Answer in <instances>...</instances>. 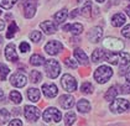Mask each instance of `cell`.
Returning a JSON list of instances; mask_svg holds the SVG:
<instances>
[{
    "label": "cell",
    "mask_w": 130,
    "mask_h": 126,
    "mask_svg": "<svg viewBox=\"0 0 130 126\" xmlns=\"http://www.w3.org/2000/svg\"><path fill=\"white\" fill-rule=\"evenodd\" d=\"M113 76V69L108 66H100L99 68L95 69L94 72V79L99 83V84H104L109 80Z\"/></svg>",
    "instance_id": "obj_1"
},
{
    "label": "cell",
    "mask_w": 130,
    "mask_h": 126,
    "mask_svg": "<svg viewBox=\"0 0 130 126\" xmlns=\"http://www.w3.org/2000/svg\"><path fill=\"white\" fill-rule=\"evenodd\" d=\"M45 69H46V73H47L48 78L55 79V78H57L60 76L61 64L58 63V61H56V59H48L45 63Z\"/></svg>",
    "instance_id": "obj_2"
},
{
    "label": "cell",
    "mask_w": 130,
    "mask_h": 126,
    "mask_svg": "<svg viewBox=\"0 0 130 126\" xmlns=\"http://www.w3.org/2000/svg\"><path fill=\"white\" fill-rule=\"evenodd\" d=\"M43 120L46 122H60L61 119H62V115H61V111L56 107L51 106L47 107L45 111H43Z\"/></svg>",
    "instance_id": "obj_3"
},
{
    "label": "cell",
    "mask_w": 130,
    "mask_h": 126,
    "mask_svg": "<svg viewBox=\"0 0 130 126\" xmlns=\"http://www.w3.org/2000/svg\"><path fill=\"white\" fill-rule=\"evenodd\" d=\"M129 107H130L129 101L125 100V99H121V98L114 99L111 101V104H110V110L113 113H115V114H121V113L129 110Z\"/></svg>",
    "instance_id": "obj_4"
},
{
    "label": "cell",
    "mask_w": 130,
    "mask_h": 126,
    "mask_svg": "<svg viewBox=\"0 0 130 126\" xmlns=\"http://www.w3.org/2000/svg\"><path fill=\"white\" fill-rule=\"evenodd\" d=\"M61 84H62V88L66 92H68V93H72V92L77 90V80L71 74H64L62 77V79H61Z\"/></svg>",
    "instance_id": "obj_5"
},
{
    "label": "cell",
    "mask_w": 130,
    "mask_h": 126,
    "mask_svg": "<svg viewBox=\"0 0 130 126\" xmlns=\"http://www.w3.org/2000/svg\"><path fill=\"white\" fill-rule=\"evenodd\" d=\"M103 45L105 48L110 49V51H121L124 48V42L120 41L119 39H115V37H107V39L103 41Z\"/></svg>",
    "instance_id": "obj_6"
},
{
    "label": "cell",
    "mask_w": 130,
    "mask_h": 126,
    "mask_svg": "<svg viewBox=\"0 0 130 126\" xmlns=\"http://www.w3.org/2000/svg\"><path fill=\"white\" fill-rule=\"evenodd\" d=\"M10 83L16 88H22L26 85L27 83V78L24 73H20V72H16L14 73L12 76L10 77Z\"/></svg>",
    "instance_id": "obj_7"
},
{
    "label": "cell",
    "mask_w": 130,
    "mask_h": 126,
    "mask_svg": "<svg viewBox=\"0 0 130 126\" xmlns=\"http://www.w3.org/2000/svg\"><path fill=\"white\" fill-rule=\"evenodd\" d=\"M24 115L25 117L29 120V121H36L39 120L40 117V110L36 106H32V105H26L25 109H24Z\"/></svg>",
    "instance_id": "obj_8"
},
{
    "label": "cell",
    "mask_w": 130,
    "mask_h": 126,
    "mask_svg": "<svg viewBox=\"0 0 130 126\" xmlns=\"http://www.w3.org/2000/svg\"><path fill=\"white\" fill-rule=\"evenodd\" d=\"M63 48V46H62V43L58 42V41H56V40H53V41H50L48 43H46V46H45V51L51 55V56H56L57 53H60L61 51Z\"/></svg>",
    "instance_id": "obj_9"
},
{
    "label": "cell",
    "mask_w": 130,
    "mask_h": 126,
    "mask_svg": "<svg viewBox=\"0 0 130 126\" xmlns=\"http://www.w3.org/2000/svg\"><path fill=\"white\" fill-rule=\"evenodd\" d=\"M36 6H37V1L36 0H26L25 4V9H24V15L26 19H31L34 17L35 12H36Z\"/></svg>",
    "instance_id": "obj_10"
},
{
    "label": "cell",
    "mask_w": 130,
    "mask_h": 126,
    "mask_svg": "<svg viewBox=\"0 0 130 126\" xmlns=\"http://www.w3.org/2000/svg\"><path fill=\"white\" fill-rule=\"evenodd\" d=\"M102 37H103V30H102V27H99V26L93 27V29L88 32V40H89L90 42H93V43L99 42Z\"/></svg>",
    "instance_id": "obj_11"
},
{
    "label": "cell",
    "mask_w": 130,
    "mask_h": 126,
    "mask_svg": "<svg viewBox=\"0 0 130 126\" xmlns=\"http://www.w3.org/2000/svg\"><path fill=\"white\" fill-rule=\"evenodd\" d=\"M42 92H43V94H45V97L46 98H55L57 94H58V89L57 87L55 85V84H52V83H46V84H43L42 85Z\"/></svg>",
    "instance_id": "obj_12"
},
{
    "label": "cell",
    "mask_w": 130,
    "mask_h": 126,
    "mask_svg": "<svg viewBox=\"0 0 130 126\" xmlns=\"http://www.w3.org/2000/svg\"><path fill=\"white\" fill-rule=\"evenodd\" d=\"M58 103H60L62 109L68 110V109H71V107L74 105V98L72 97V95H61Z\"/></svg>",
    "instance_id": "obj_13"
},
{
    "label": "cell",
    "mask_w": 130,
    "mask_h": 126,
    "mask_svg": "<svg viewBox=\"0 0 130 126\" xmlns=\"http://www.w3.org/2000/svg\"><path fill=\"white\" fill-rule=\"evenodd\" d=\"M5 57L10 62H16L19 59V56H18V53L15 51V45L14 43H10V45L6 46V48H5Z\"/></svg>",
    "instance_id": "obj_14"
},
{
    "label": "cell",
    "mask_w": 130,
    "mask_h": 126,
    "mask_svg": "<svg viewBox=\"0 0 130 126\" xmlns=\"http://www.w3.org/2000/svg\"><path fill=\"white\" fill-rule=\"evenodd\" d=\"M40 27H41V30H42L45 33H47V35H53V33L57 31L56 24L52 22V21H43V22H41Z\"/></svg>",
    "instance_id": "obj_15"
},
{
    "label": "cell",
    "mask_w": 130,
    "mask_h": 126,
    "mask_svg": "<svg viewBox=\"0 0 130 126\" xmlns=\"http://www.w3.org/2000/svg\"><path fill=\"white\" fill-rule=\"evenodd\" d=\"M74 57H76V59L78 61V63H79V64L87 66V64L89 63L88 56L84 53V51H82V49H79V48L74 49Z\"/></svg>",
    "instance_id": "obj_16"
},
{
    "label": "cell",
    "mask_w": 130,
    "mask_h": 126,
    "mask_svg": "<svg viewBox=\"0 0 130 126\" xmlns=\"http://www.w3.org/2000/svg\"><path fill=\"white\" fill-rule=\"evenodd\" d=\"M125 16H124V14H121V12H118V14H115L113 17H111V25L114 26V27H120V26H123L124 24H125Z\"/></svg>",
    "instance_id": "obj_17"
},
{
    "label": "cell",
    "mask_w": 130,
    "mask_h": 126,
    "mask_svg": "<svg viewBox=\"0 0 130 126\" xmlns=\"http://www.w3.org/2000/svg\"><path fill=\"white\" fill-rule=\"evenodd\" d=\"M105 61L109 62L110 64H119L120 59V52H109L105 53Z\"/></svg>",
    "instance_id": "obj_18"
},
{
    "label": "cell",
    "mask_w": 130,
    "mask_h": 126,
    "mask_svg": "<svg viewBox=\"0 0 130 126\" xmlns=\"http://www.w3.org/2000/svg\"><path fill=\"white\" fill-rule=\"evenodd\" d=\"M27 98L30 99L32 103H36V101H39L41 98V93L39 89H36V88H31L27 90Z\"/></svg>",
    "instance_id": "obj_19"
},
{
    "label": "cell",
    "mask_w": 130,
    "mask_h": 126,
    "mask_svg": "<svg viewBox=\"0 0 130 126\" xmlns=\"http://www.w3.org/2000/svg\"><path fill=\"white\" fill-rule=\"evenodd\" d=\"M77 109H78V111L80 113H88L90 110V104L88 100H86V99H80L79 101L77 103Z\"/></svg>",
    "instance_id": "obj_20"
},
{
    "label": "cell",
    "mask_w": 130,
    "mask_h": 126,
    "mask_svg": "<svg viewBox=\"0 0 130 126\" xmlns=\"http://www.w3.org/2000/svg\"><path fill=\"white\" fill-rule=\"evenodd\" d=\"M105 58V53H104V51L100 48H97L93 51V55H92V61L94 62V63H98L100 61H103V59Z\"/></svg>",
    "instance_id": "obj_21"
},
{
    "label": "cell",
    "mask_w": 130,
    "mask_h": 126,
    "mask_svg": "<svg viewBox=\"0 0 130 126\" xmlns=\"http://www.w3.org/2000/svg\"><path fill=\"white\" fill-rule=\"evenodd\" d=\"M67 16H68L67 9H62L57 14H55V20H56L57 24H62V22H64V20L67 19Z\"/></svg>",
    "instance_id": "obj_22"
},
{
    "label": "cell",
    "mask_w": 130,
    "mask_h": 126,
    "mask_svg": "<svg viewBox=\"0 0 130 126\" xmlns=\"http://www.w3.org/2000/svg\"><path fill=\"white\" fill-rule=\"evenodd\" d=\"M118 95V89L117 87H111L108 89V92L105 93V95H104V99L107 100V101H113L115 98Z\"/></svg>",
    "instance_id": "obj_23"
},
{
    "label": "cell",
    "mask_w": 130,
    "mask_h": 126,
    "mask_svg": "<svg viewBox=\"0 0 130 126\" xmlns=\"http://www.w3.org/2000/svg\"><path fill=\"white\" fill-rule=\"evenodd\" d=\"M30 63L32 64V66H42V64H45L46 63V61H45V58L41 56V55H34V56H31L30 58Z\"/></svg>",
    "instance_id": "obj_24"
},
{
    "label": "cell",
    "mask_w": 130,
    "mask_h": 126,
    "mask_svg": "<svg viewBox=\"0 0 130 126\" xmlns=\"http://www.w3.org/2000/svg\"><path fill=\"white\" fill-rule=\"evenodd\" d=\"M77 117H76V114L73 111H68L66 115H64V125L66 126H72L74 122H76Z\"/></svg>",
    "instance_id": "obj_25"
},
{
    "label": "cell",
    "mask_w": 130,
    "mask_h": 126,
    "mask_svg": "<svg viewBox=\"0 0 130 126\" xmlns=\"http://www.w3.org/2000/svg\"><path fill=\"white\" fill-rule=\"evenodd\" d=\"M128 64H130V55L126 52H120L119 66L120 67H126Z\"/></svg>",
    "instance_id": "obj_26"
},
{
    "label": "cell",
    "mask_w": 130,
    "mask_h": 126,
    "mask_svg": "<svg viewBox=\"0 0 130 126\" xmlns=\"http://www.w3.org/2000/svg\"><path fill=\"white\" fill-rule=\"evenodd\" d=\"M80 15L84 16V17H89L92 15V1H87L84 4V6L80 10Z\"/></svg>",
    "instance_id": "obj_27"
},
{
    "label": "cell",
    "mask_w": 130,
    "mask_h": 126,
    "mask_svg": "<svg viewBox=\"0 0 130 126\" xmlns=\"http://www.w3.org/2000/svg\"><path fill=\"white\" fill-rule=\"evenodd\" d=\"M9 97H10V100L14 104H20L22 101V95L20 94V92H18V90H12Z\"/></svg>",
    "instance_id": "obj_28"
},
{
    "label": "cell",
    "mask_w": 130,
    "mask_h": 126,
    "mask_svg": "<svg viewBox=\"0 0 130 126\" xmlns=\"http://www.w3.org/2000/svg\"><path fill=\"white\" fill-rule=\"evenodd\" d=\"M10 120V113L6 109H0V125L6 124Z\"/></svg>",
    "instance_id": "obj_29"
},
{
    "label": "cell",
    "mask_w": 130,
    "mask_h": 126,
    "mask_svg": "<svg viewBox=\"0 0 130 126\" xmlns=\"http://www.w3.org/2000/svg\"><path fill=\"white\" fill-rule=\"evenodd\" d=\"M19 31V27H18V25L12 21L10 24V26H9V30H8V33H6V37L8 39H12L14 37V35L16 33Z\"/></svg>",
    "instance_id": "obj_30"
},
{
    "label": "cell",
    "mask_w": 130,
    "mask_h": 126,
    "mask_svg": "<svg viewBox=\"0 0 130 126\" xmlns=\"http://www.w3.org/2000/svg\"><path fill=\"white\" fill-rule=\"evenodd\" d=\"M42 79V74L39 70H31L30 72V80L32 83H39Z\"/></svg>",
    "instance_id": "obj_31"
},
{
    "label": "cell",
    "mask_w": 130,
    "mask_h": 126,
    "mask_svg": "<svg viewBox=\"0 0 130 126\" xmlns=\"http://www.w3.org/2000/svg\"><path fill=\"white\" fill-rule=\"evenodd\" d=\"M71 32H72L74 36L80 35V33L83 32V25H80V24H78V22L73 24V25L71 26Z\"/></svg>",
    "instance_id": "obj_32"
},
{
    "label": "cell",
    "mask_w": 130,
    "mask_h": 126,
    "mask_svg": "<svg viewBox=\"0 0 130 126\" xmlns=\"http://www.w3.org/2000/svg\"><path fill=\"white\" fill-rule=\"evenodd\" d=\"M9 72H10L9 68L6 67L5 64L0 63V80H5L6 77H8V74H9Z\"/></svg>",
    "instance_id": "obj_33"
},
{
    "label": "cell",
    "mask_w": 130,
    "mask_h": 126,
    "mask_svg": "<svg viewBox=\"0 0 130 126\" xmlns=\"http://www.w3.org/2000/svg\"><path fill=\"white\" fill-rule=\"evenodd\" d=\"M18 0H0V6L3 9H11Z\"/></svg>",
    "instance_id": "obj_34"
},
{
    "label": "cell",
    "mask_w": 130,
    "mask_h": 126,
    "mask_svg": "<svg viewBox=\"0 0 130 126\" xmlns=\"http://www.w3.org/2000/svg\"><path fill=\"white\" fill-rule=\"evenodd\" d=\"M80 90H82V93H84V94H90V93L93 92V85L90 84L89 82H86V83L82 84Z\"/></svg>",
    "instance_id": "obj_35"
},
{
    "label": "cell",
    "mask_w": 130,
    "mask_h": 126,
    "mask_svg": "<svg viewBox=\"0 0 130 126\" xmlns=\"http://www.w3.org/2000/svg\"><path fill=\"white\" fill-rule=\"evenodd\" d=\"M30 39L34 42H40L41 39H42V35H41L40 31H32L30 33Z\"/></svg>",
    "instance_id": "obj_36"
},
{
    "label": "cell",
    "mask_w": 130,
    "mask_h": 126,
    "mask_svg": "<svg viewBox=\"0 0 130 126\" xmlns=\"http://www.w3.org/2000/svg\"><path fill=\"white\" fill-rule=\"evenodd\" d=\"M66 64H67V67H71V68H77V66H78V61H73V59H71V58H67L66 61Z\"/></svg>",
    "instance_id": "obj_37"
},
{
    "label": "cell",
    "mask_w": 130,
    "mask_h": 126,
    "mask_svg": "<svg viewBox=\"0 0 130 126\" xmlns=\"http://www.w3.org/2000/svg\"><path fill=\"white\" fill-rule=\"evenodd\" d=\"M120 92H121L123 94H130V82H126L125 84H123Z\"/></svg>",
    "instance_id": "obj_38"
},
{
    "label": "cell",
    "mask_w": 130,
    "mask_h": 126,
    "mask_svg": "<svg viewBox=\"0 0 130 126\" xmlns=\"http://www.w3.org/2000/svg\"><path fill=\"white\" fill-rule=\"evenodd\" d=\"M121 35L125 39H130V25H126L124 29L121 30Z\"/></svg>",
    "instance_id": "obj_39"
},
{
    "label": "cell",
    "mask_w": 130,
    "mask_h": 126,
    "mask_svg": "<svg viewBox=\"0 0 130 126\" xmlns=\"http://www.w3.org/2000/svg\"><path fill=\"white\" fill-rule=\"evenodd\" d=\"M30 45L27 43V42H21L20 43V51L22 53H25V52H27V51H30Z\"/></svg>",
    "instance_id": "obj_40"
},
{
    "label": "cell",
    "mask_w": 130,
    "mask_h": 126,
    "mask_svg": "<svg viewBox=\"0 0 130 126\" xmlns=\"http://www.w3.org/2000/svg\"><path fill=\"white\" fill-rule=\"evenodd\" d=\"M9 126H22V122H21V120H19V119H15V120L10 121Z\"/></svg>",
    "instance_id": "obj_41"
},
{
    "label": "cell",
    "mask_w": 130,
    "mask_h": 126,
    "mask_svg": "<svg viewBox=\"0 0 130 126\" xmlns=\"http://www.w3.org/2000/svg\"><path fill=\"white\" fill-rule=\"evenodd\" d=\"M77 14H79V10H73V11H72V12H71V17H74V16H77Z\"/></svg>",
    "instance_id": "obj_42"
},
{
    "label": "cell",
    "mask_w": 130,
    "mask_h": 126,
    "mask_svg": "<svg viewBox=\"0 0 130 126\" xmlns=\"http://www.w3.org/2000/svg\"><path fill=\"white\" fill-rule=\"evenodd\" d=\"M4 27H5V21L0 19V31H1V30H4Z\"/></svg>",
    "instance_id": "obj_43"
},
{
    "label": "cell",
    "mask_w": 130,
    "mask_h": 126,
    "mask_svg": "<svg viewBox=\"0 0 130 126\" xmlns=\"http://www.w3.org/2000/svg\"><path fill=\"white\" fill-rule=\"evenodd\" d=\"M125 78H126L128 82H130V68L126 70V73H125Z\"/></svg>",
    "instance_id": "obj_44"
},
{
    "label": "cell",
    "mask_w": 130,
    "mask_h": 126,
    "mask_svg": "<svg viewBox=\"0 0 130 126\" xmlns=\"http://www.w3.org/2000/svg\"><path fill=\"white\" fill-rule=\"evenodd\" d=\"M4 100V92L0 89V101H3Z\"/></svg>",
    "instance_id": "obj_45"
},
{
    "label": "cell",
    "mask_w": 130,
    "mask_h": 126,
    "mask_svg": "<svg viewBox=\"0 0 130 126\" xmlns=\"http://www.w3.org/2000/svg\"><path fill=\"white\" fill-rule=\"evenodd\" d=\"M71 26H72V25H64V26H63V30H64V31H68V30H71Z\"/></svg>",
    "instance_id": "obj_46"
},
{
    "label": "cell",
    "mask_w": 130,
    "mask_h": 126,
    "mask_svg": "<svg viewBox=\"0 0 130 126\" xmlns=\"http://www.w3.org/2000/svg\"><path fill=\"white\" fill-rule=\"evenodd\" d=\"M125 11H126V14H128V16L130 17V6H128L126 9H125Z\"/></svg>",
    "instance_id": "obj_47"
},
{
    "label": "cell",
    "mask_w": 130,
    "mask_h": 126,
    "mask_svg": "<svg viewBox=\"0 0 130 126\" xmlns=\"http://www.w3.org/2000/svg\"><path fill=\"white\" fill-rule=\"evenodd\" d=\"M95 1H98V3H104L105 0H95Z\"/></svg>",
    "instance_id": "obj_48"
},
{
    "label": "cell",
    "mask_w": 130,
    "mask_h": 126,
    "mask_svg": "<svg viewBox=\"0 0 130 126\" xmlns=\"http://www.w3.org/2000/svg\"><path fill=\"white\" fill-rule=\"evenodd\" d=\"M1 42H3V37L0 36V45H1Z\"/></svg>",
    "instance_id": "obj_49"
},
{
    "label": "cell",
    "mask_w": 130,
    "mask_h": 126,
    "mask_svg": "<svg viewBox=\"0 0 130 126\" xmlns=\"http://www.w3.org/2000/svg\"><path fill=\"white\" fill-rule=\"evenodd\" d=\"M1 12H3V11H1V10H0V15H1Z\"/></svg>",
    "instance_id": "obj_50"
},
{
    "label": "cell",
    "mask_w": 130,
    "mask_h": 126,
    "mask_svg": "<svg viewBox=\"0 0 130 126\" xmlns=\"http://www.w3.org/2000/svg\"><path fill=\"white\" fill-rule=\"evenodd\" d=\"M129 1H130V0H129Z\"/></svg>",
    "instance_id": "obj_51"
}]
</instances>
